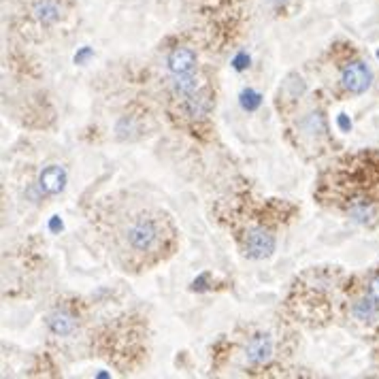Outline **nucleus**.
<instances>
[{
  "mask_svg": "<svg viewBox=\"0 0 379 379\" xmlns=\"http://www.w3.org/2000/svg\"><path fill=\"white\" fill-rule=\"evenodd\" d=\"M322 196L362 226L379 222V150L343 158L322 181Z\"/></svg>",
  "mask_w": 379,
  "mask_h": 379,
  "instance_id": "f257e3e1",
  "label": "nucleus"
},
{
  "mask_svg": "<svg viewBox=\"0 0 379 379\" xmlns=\"http://www.w3.org/2000/svg\"><path fill=\"white\" fill-rule=\"evenodd\" d=\"M64 183H66V173H64L62 167H58V164H52V167H47L41 173V187L45 190L47 194H58V192H62Z\"/></svg>",
  "mask_w": 379,
  "mask_h": 379,
  "instance_id": "9b49d317",
  "label": "nucleus"
},
{
  "mask_svg": "<svg viewBox=\"0 0 379 379\" xmlns=\"http://www.w3.org/2000/svg\"><path fill=\"white\" fill-rule=\"evenodd\" d=\"M28 15L43 28H52L64 17V5L62 0H32L28 5Z\"/></svg>",
  "mask_w": 379,
  "mask_h": 379,
  "instance_id": "423d86ee",
  "label": "nucleus"
},
{
  "mask_svg": "<svg viewBox=\"0 0 379 379\" xmlns=\"http://www.w3.org/2000/svg\"><path fill=\"white\" fill-rule=\"evenodd\" d=\"M211 96L205 92H194V94H187V96L181 99V111L185 117L190 120H205V117L211 113Z\"/></svg>",
  "mask_w": 379,
  "mask_h": 379,
  "instance_id": "6e6552de",
  "label": "nucleus"
},
{
  "mask_svg": "<svg viewBox=\"0 0 379 379\" xmlns=\"http://www.w3.org/2000/svg\"><path fill=\"white\" fill-rule=\"evenodd\" d=\"M47 326H50V330L54 335L68 337L77 330V318H75L73 311H68V309H64V307H60V309H56L50 318H47Z\"/></svg>",
  "mask_w": 379,
  "mask_h": 379,
  "instance_id": "9d476101",
  "label": "nucleus"
},
{
  "mask_svg": "<svg viewBox=\"0 0 379 379\" xmlns=\"http://www.w3.org/2000/svg\"><path fill=\"white\" fill-rule=\"evenodd\" d=\"M175 245L173 222L162 211L141 207L130 211L117 224L113 234V247L124 260V267L150 269L171 254Z\"/></svg>",
  "mask_w": 379,
  "mask_h": 379,
  "instance_id": "f03ea898",
  "label": "nucleus"
},
{
  "mask_svg": "<svg viewBox=\"0 0 379 379\" xmlns=\"http://www.w3.org/2000/svg\"><path fill=\"white\" fill-rule=\"evenodd\" d=\"M241 245H243L245 256L263 260V258H269L275 252V234L265 224H254V226L243 230Z\"/></svg>",
  "mask_w": 379,
  "mask_h": 379,
  "instance_id": "39448f33",
  "label": "nucleus"
},
{
  "mask_svg": "<svg viewBox=\"0 0 379 379\" xmlns=\"http://www.w3.org/2000/svg\"><path fill=\"white\" fill-rule=\"evenodd\" d=\"M347 316L351 324L360 328L362 333H369V335L379 333V300L367 294L362 286L354 290L347 305Z\"/></svg>",
  "mask_w": 379,
  "mask_h": 379,
  "instance_id": "7ed1b4c3",
  "label": "nucleus"
},
{
  "mask_svg": "<svg viewBox=\"0 0 379 379\" xmlns=\"http://www.w3.org/2000/svg\"><path fill=\"white\" fill-rule=\"evenodd\" d=\"M194 66H196V52L192 47H175L169 54V68L173 75L192 73Z\"/></svg>",
  "mask_w": 379,
  "mask_h": 379,
  "instance_id": "1a4fd4ad",
  "label": "nucleus"
},
{
  "mask_svg": "<svg viewBox=\"0 0 379 379\" xmlns=\"http://www.w3.org/2000/svg\"><path fill=\"white\" fill-rule=\"evenodd\" d=\"M271 5H275V7H283V5H288L290 0H269Z\"/></svg>",
  "mask_w": 379,
  "mask_h": 379,
  "instance_id": "ddd939ff",
  "label": "nucleus"
},
{
  "mask_svg": "<svg viewBox=\"0 0 379 379\" xmlns=\"http://www.w3.org/2000/svg\"><path fill=\"white\" fill-rule=\"evenodd\" d=\"M371 83H373V73L369 64L354 54V58H349L343 64L339 75V85L343 94H347V96H360V94H365L371 88Z\"/></svg>",
  "mask_w": 379,
  "mask_h": 379,
  "instance_id": "20e7f679",
  "label": "nucleus"
},
{
  "mask_svg": "<svg viewBox=\"0 0 379 379\" xmlns=\"http://www.w3.org/2000/svg\"><path fill=\"white\" fill-rule=\"evenodd\" d=\"M360 286L365 288L367 294H371L373 298L379 300V269H373L371 273H367Z\"/></svg>",
  "mask_w": 379,
  "mask_h": 379,
  "instance_id": "f8f14e48",
  "label": "nucleus"
},
{
  "mask_svg": "<svg viewBox=\"0 0 379 379\" xmlns=\"http://www.w3.org/2000/svg\"><path fill=\"white\" fill-rule=\"evenodd\" d=\"M245 356L247 362L254 367H263L273 358V339L265 333L254 335L245 345Z\"/></svg>",
  "mask_w": 379,
  "mask_h": 379,
  "instance_id": "0eeeda50",
  "label": "nucleus"
}]
</instances>
